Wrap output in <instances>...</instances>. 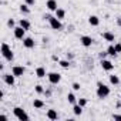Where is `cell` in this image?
Returning a JSON list of instances; mask_svg holds the SVG:
<instances>
[{
  "mask_svg": "<svg viewBox=\"0 0 121 121\" xmlns=\"http://www.w3.org/2000/svg\"><path fill=\"white\" fill-rule=\"evenodd\" d=\"M108 95H110V87L103 84L101 81H98L97 83V97L103 100V98H107Z\"/></svg>",
  "mask_w": 121,
  "mask_h": 121,
  "instance_id": "obj_1",
  "label": "cell"
},
{
  "mask_svg": "<svg viewBox=\"0 0 121 121\" xmlns=\"http://www.w3.org/2000/svg\"><path fill=\"white\" fill-rule=\"evenodd\" d=\"M44 19H47V20H48L50 27H51L53 30H61V29H63L61 22H60V19H57L56 16H54V17H53V16H46Z\"/></svg>",
  "mask_w": 121,
  "mask_h": 121,
  "instance_id": "obj_2",
  "label": "cell"
},
{
  "mask_svg": "<svg viewBox=\"0 0 121 121\" xmlns=\"http://www.w3.org/2000/svg\"><path fill=\"white\" fill-rule=\"evenodd\" d=\"M2 54H3V57L7 60V61H13L14 54H13L12 48L9 47V44H6V43H3V44H2Z\"/></svg>",
  "mask_w": 121,
  "mask_h": 121,
  "instance_id": "obj_3",
  "label": "cell"
},
{
  "mask_svg": "<svg viewBox=\"0 0 121 121\" xmlns=\"http://www.w3.org/2000/svg\"><path fill=\"white\" fill-rule=\"evenodd\" d=\"M13 114H14V117L17 118V120H20V121H27L30 117L27 115V112L23 110V108H20V107H14L13 108Z\"/></svg>",
  "mask_w": 121,
  "mask_h": 121,
  "instance_id": "obj_4",
  "label": "cell"
},
{
  "mask_svg": "<svg viewBox=\"0 0 121 121\" xmlns=\"http://www.w3.org/2000/svg\"><path fill=\"white\" fill-rule=\"evenodd\" d=\"M47 78H48L50 84H58L60 81H61V74H58V73H48Z\"/></svg>",
  "mask_w": 121,
  "mask_h": 121,
  "instance_id": "obj_5",
  "label": "cell"
},
{
  "mask_svg": "<svg viewBox=\"0 0 121 121\" xmlns=\"http://www.w3.org/2000/svg\"><path fill=\"white\" fill-rule=\"evenodd\" d=\"M13 31H14V37H16V39H19V40H23V39L26 37V30H24L22 26L14 27V29H13Z\"/></svg>",
  "mask_w": 121,
  "mask_h": 121,
  "instance_id": "obj_6",
  "label": "cell"
},
{
  "mask_svg": "<svg viewBox=\"0 0 121 121\" xmlns=\"http://www.w3.org/2000/svg\"><path fill=\"white\" fill-rule=\"evenodd\" d=\"M12 73L16 76V77H22L24 73H26V69L23 66H13L12 67Z\"/></svg>",
  "mask_w": 121,
  "mask_h": 121,
  "instance_id": "obj_7",
  "label": "cell"
},
{
  "mask_svg": "<svg viewBox=\"0 0 121 121\" xmlns=\"http://www.w3.org/2000/svg\"><path fill=\"white\" fill-rule=\"evenodd\" d=\"M93 37H90V36H81L80 37V43L84 46V47H91V44H93Z\"/></svg>",
  "mask_w": 121,
  "mask_h": 121,
  "instance_id": "obj_8",
  "label": "cell"
},
{
  "mask_svg": "<svg viewBox=\"0 0 121 121\" xmlns=\"http://www.w3.org/2000/svg\"><path fill=\"white\" fill-rule=\"evenodd\" d=\"M101 67H103V70H105V71H111V70L114 69V64L110 61V60L103 58V60H101Z\"/></svg>",
  "mask_w": 121,
  "mask_h": 121,
  "instance_id": "obj_9",
  "label": "cell"
},
{
  "mask_svg": "<svg viewBox=\"0 0 121 121\" xmlns=\"http://www.w3.org/2000/svg\"><path fill=\"white\" fill-rule=\"evenodd\" d=\"M14 78H16V76L12 73V74H3V80H4V83L7 84V86H14Z\"/></svg>",
  "mask_w": 121,
  "mask_h": 121,
  "instance_id": "obj_10",
  "label": "cell"
},
{
  "mask_svg": "<svg viewBox=\"0 0 121 121\" xmlns=\"http://www.w3.org/2000/svg\"><path fill=\"white\" fill-rule=\"evenodd\" d=\"M46 7H47L50 12H56V10L58 9V6H57V0H47Z\"/></svg>",
  "mask_w": 121,
  "mask_h": 121,
  "instance_id": "obj_11",
  "label": "cell"
},
{
  "mask_svg": "<svg viewBox=\"0 0 121 121\" xmlns=\"http://www.w3.org/2000/svg\"><path fill=\"white\" fill-rule=\"evenodd\" d=\"M23 46H24L26 48H33V47H34V40H33L31 37H24V39H23Z\"/></svg>",
  "mask_w": 121,
  "mask_h": 121,
  "instance_id": "obj_12",
  "label": "cell"
},
{
  "mask_svg": "<svg viewBox=\"0 0 121 121\" xmlns=\"http://www.w3.org/2000/svg\"><path fill=\"white\" fill-rule=\"evenodd\" d=\"M103 39H104L105 41H108V43L115 41V36H114L112 33H110V31H104V33H103Z\"/></svg>",
  "mask_w": 121,
  "mask_h": 121,
  "instance_id": "obj_13",
  "label": "cell"
},
{
  "mask_svg": "<svg viewBox=\"0 0 121 121\" xmlns=\"http://www.w3.org/2000/svg\"><path fill=\"white\" fill-rule=\"evenodd\" d=\"M36 76H37L39 78H43V77H46V76H47V71H46V69H44V67H41V66H40V67H37V69H36Z\"/></svg>",
  "mask_w": 121,
  "mask_h": 121,
  "instance_id": "obj_14",
  "label": "cell"
},
{
  "mask_svg": "<svg viewBox=\"0 0 121 121\" xmlns=\"http://www.w3.org/2000/svg\"><path fill=\"white\" fill-rule=\"evenodd\" d=\"M88 23H90L91 26L97 27V26L100 24V19H98L97 16H94V14H93V16H90V17H88Z\"/></svg>",
  "mask_w": 121,
  "mask_h": 121,
  "instance_id": "obj_15",
  "label": "cell"
},
{
  "mask_svg": "<svg viewBox=\"0 0 121 121\" xmlns=\"http://www.w3.org/2000/svg\"><path fill=\"white\" fill-rule=\"evenodd\" d=\"M46 115H47V118H48V120H57V118H58V114H57V111H56V110H48Z\"/></svg>",
  "mask_w": 121,
  "mask_h": 121,
  "instance_id": "obj_16",
  "label": "cell"
},
{
  "mask_svg": "<svg viewBox=\"0 0 121 121\" xmlns=\"http://www.w3.org/2000/svg\"><path fill=\"white\" fill-rule=\"evenodd\" d=\"M54 13H56V17H57V19H60V20H63V19L66 17V12H64L63 9H60V7H58Z\"/></svg>",
  "mask_w": 121,
  "mask_h": 121,
  "instance_id": "obj_17",
  "label": "cell"
},
{
  "mask_svg": "<svg viewBox=\"0 0 121 121\" xmlns=\"http://www.w3.org/2000/svg\"><path fill=\"white\" fill-rule=\"evenodd\" d=\"M19 26H22L24 30H29L31 24H30V22H29V20H26V19H22V20L19 22Z\"/></svg>",
  "mask_w": 121,
  "mask_h": 121,
  "instance_id": "obj_18",
  "label": "cell"
},
{
  "mask_svg": "<svg viewBox=\"0 0 121 121\" xmlns=\"http://www.w3.org/2000/svg\"><path fill=\"white\" fill-rule=\"evenodd\" d=\"M73 112H74V115H81L83 107H81L80 104H74V105H73Z\"/></svg>",
  "mask_w": 121,
  "mask_h": 121,
  "instance_id": "obj_19",
  "label": "cell"
},
{
  "mask_svg": "<svg viewBox=\"0 0 121 121\" xmlns=\"http://www.w3.org/2000/svg\"><path fill=\"white\" fill-rule=\"evenodd\" d=\"M67 101L70 103V104H77V97L73 94V93H69V95H67Z\"/></svg>",
  "mask_w": 121,
  "mask_h": 121,
  "instance_id": "obj_20",
  "label": "cell"
},
{
  "mask_svg": "<svg viewBox=\"0 0 121 121\" xmlns=\"http://www.w3.org/2000/svg\"><path fill=\"white\" fill-rule=\"evenodd\" d=\"M33 107H34V108H43V107H44V101H41V100H39V98H34Z\"/></svg>",
  "mask_w": 121,
  "mask_h": 121,
  "instance_id": "obj_21",
  "label": "cell"
},
{
  "mask_svg": "<svg viewBox=\"0 0 121 121\" xmlns=\"http://www.w3.org/2000/svg\"><path fill=\"white\" fill-rule=\"evenodd\" d=\"M20 12H22L23 14H29V13H30V9H29V4H27V3H24V4H22V6H20Z\"/></svg>",
  "mask_w": 121,
  "mask_h": 121,
  "instance_id": "obj_22",
  "label": "cell"
},
{
  "mask_svg": "<svg viewBox=\"0 0 121 121\" xmlns=\"http://www.w3.org/2000/svg\"><path fill=\"white\" fill-rule=\"evenodd\" d=\"M107 54H108V56H115V54H117V50H115L114 44L108 46V48H107Z\"/></svg>",
  "mask_w": 121,
  "mask_h": 121,
  "instance_id": "obj_23",
  "label": "cell"
},
{
  "mask_svg": "<svg viewBox=\"0 0 121 121\" xmlns=\"http://www.w3.org/2000/svg\"><path fill=\"white\" fill-rule=\"evenodd\" d=\"M110 83L112 84V86H117V84H120V78H118V76H110Z\"/></svg>",
  "mask_w": 121,
  "mask_h": 121,
  "instance_id": "obj_24",
  "label": "cell"
},
{
  "mask_svg": "<svg viewBox=\"0 0 121 121\" xmlns=\"http://www.w3.org/2000/svg\"><path fill=\"white\" fill-rule=\"evenodd\" d=\"M58 64L61 66L63 69H69V67H70V61H67V60H60Z\"/></svg>",
  "mask_w": 121,
  "mask_h": 121,
  "instance_id": "obj_25",
  "label": "cell"
},
{
  "mask_svg": "<svg viewBox=\"0 0 121 121\" xmlns=\"http://www.w3.org/2000/svg\"><path fill=\"white\" fill-rule=\"evenodd\" d=\"M34 90H36L37 94H43V93H44V88H43V86H40V84H37V86L34 87Z\"/></svg>",
  "mask_w": 121,
  "mask_h": 121,
  "instance_id": "obj_26",
  "label": "cell"
},
{
  "mask_svg": "<svg viewBox=\"0 0 121 121\" xmlns=\"http://www.w3.org/2000/svg\"><path fill=\"white\" fill-rule=\"evenodd\" d=\"M77 104H80L81 107H84V105L87 104V100H86V98H78V101H77Z\"/></svg>",
  "mask_w": 121,
  "mask_h": 121,
  "instance_id": "obj_27",
  "label": "cell"
},
{
  "mask_svg": "<svg viewBox=\"0 0 121 121\" xmlns=\"http://www.w3.org/2000/svg\"><path fill=\"white\" fill-rule=\"evenodd\" d=\"M71 87H73V90H76V91H78V90L81 88V86H80L78 83H73V86H71Z\"/></svg>",
  "mask_w": 121,
  "mask_h": 121,
  "instance_id": "obj_28",
  "label": "cell"
},
{
  "mask_svg": "<svg viewBox=\"0 0 121 121\" xmlns=\"http://www.w3.org/2000/svg\"><path fill=\"white\" fill-rule=\"evenodd\" d=\"M114 47H115L117 53H121V43H117V44H114Z\"/></svg>",
  "mask_w": 121,
  "mask_h": 121,
  "instance_id": "obj_29",
  "label": "cell"
},
{
  "mask_svg": "<svg viewBox=\"0 0 121 121\" xmlns=\"http://www.w3.org/2000/svg\"><path fill=\"white\" fill-rule=\"evenodd\" d=\"M7 26H9V27H14V20H13V19H9Z\"/></svg>",
  "mask_w": 121,
  "mask_h": 121,
  "instance_id": "obj_30",
  "label": "cell"
},
{
  "mask_svg": "<svg viewBox=\"0 0 121 121\" xmlns=\"http://www.w3.org/2000/svg\"><path fill=\"white\" fill-rule=\"evenodd\" d=\"M26 3H27L29 6H34V3H36V0H26Z\"/></svg>",
  "mask_w": 121,
  "mask_h": 121,
  "instance_id": "obj_31",
  "label": "cell"
},
{
  "mask_svg": "<svg viewBox=\"0 0 121 121\" xmlns=\"http://www.w3.org/2000/svg\"><path fill=\"white\" fill-rule=\"evenodd\" d=\"M112 118H114V120H121V115H118V114H112Z\"/></svg>",
  "mask_w": 121,
  "mask_h": 121,
  "instance_id": "obj_32",
  "label": "cell"
},
{
  "mask_svg": "<svg viewBox=\"0 0 121 121\" xmlns=\"http://www.w3.org/2000/svg\"><path fill=\"white\" fill-rule=\"evenodd\" d=\"M105 56H107V51H105V53H100V57H101V60H103Z\"/></svg>",
  "mask_w": 121,
  "mask_h": 121,
  "instance_id": "obj_33",
  "label": "cell"
},
{
  "mask_svg": "<svg viewBox=\"0 0 121 121\" xmlns=\"http://www.w3.org/2000/svg\"><path fill=\"white\" fill-rule=\"evenodd\" d=\"M118 24H120V26H121V19H118Z\"/></svg>",
  "mask_w": 121,
  "mask_h": 121,
  "instance_id": "obj_34",
  "label": "cell"
}]
</instances>
